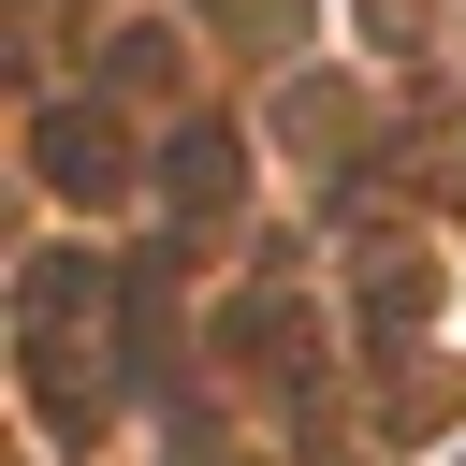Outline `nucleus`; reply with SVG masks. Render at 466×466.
I'll return each mask as SVG.
<instances>
[{
	"label": "nucleus",
	"mask_w": 466,
	"mask_h": 466,
	"mask_svg": "<svg viewBox=\"0 0 466 466\" xmlns=\"http://www.w3.org/2000/svg\"><path fill=\"white\" fill-rule=\"evenodd\" d=\"M175 189H189V204H218V189H233V146H218V131H204V146H175Z\"/></svg>",
	"instance_id": "nucleus-1"
}]
</instances>
